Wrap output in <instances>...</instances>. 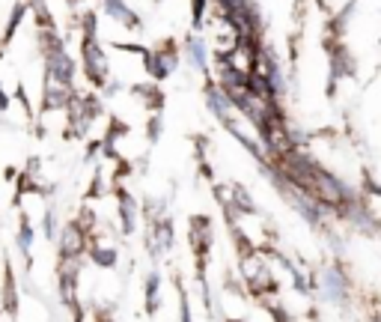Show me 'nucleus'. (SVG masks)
I'll return each instance as SVG.
<instances>
[{
  "label": "nucleus",
  "mask_w": 381,
  "mask_h": 322,
  "mask_svg": "<svg viewBox=\"0 0 381 322\" xmlns=\"http://www.w3.org/2000/svg\"><path fill=\"white\" fill-rule=\"evenodd\" d=\"M81 66H84L86 81L93 86H101L108 81V54L101 51L96 36H84L81 39Z\"/></svg>",
  "instance_id": "nucleus-1"
},
{
  "label": "nucleus",
  "mask_w": 381,
  "mask_h": 322,
  "mask_svg": "<svg viewBox=\"0 0 381 322\" xmlns=\"http://www.w3.org/2000/svg\"><path fill=\"white\" fill-rule=\"evenodd\" d=\"M57 251H60V259H84L86 254V245H90V233H86L78 221H66L57 233Z\"/></svg>",
  "instance_id": "nucleus-2"
},
{
  "label": "nucleus",
  "mask_w": 381,
  "mask_h": 322,
  "mask_svg": "<svg viewBox=\"0 0 381 322\" xmlns=\"http://www.w3.org/2000/svg\"><path fill=\"white\" fill-rule=\"evenodd\" d=\"M316 290L322 292V299H325V302L342 304V302L349 299V278L342 275V269L328 266V269H322V275H319V283H316Z\"/></svg>",
  "instance_id": "nucleus-3"
},
{
  "label": "nucleus",
  "mask_w": 381,
  "mask_h": 322,
  "mask_svg": "<svg viewBox=\"0 0 381 322\" xmlns=\"http://www.w3.org/2000/svg\"><path fill=\"white\" fill-rule=\"evenodd\" d=\"M0 311L12 319L18 316V281H15V271H12L9 257L4 263V275H0Z\"/></svg>",
  "instance_id": "nucleus-4"
},
{
  "label": "nucleus",
  "mask_w": 381,
  "mask_h": 322,
  "mask_svg": "<svg viewBox=\"0 0 381 322\" xmlns=\"http://www.w3.org/2000/svg\"><path fill=\"white\" fill-rule=\"evenodd\" d=\"M72 98H75V86L45 78V86H42V114H48V110H66Z\"/></svg>",
  "instance_id": "nucleus-5"
},
{
  "label": "nucleus",
  "mask_w": 381,
  "mask_h": 322,
  "mask_svg": "<svg viewBox=\"0 0 381 322\" xmlns=\"http://www.w3.org/2000/svg\"><path fill=\"white\" fill-rule=\"evenodd\" d=\"M90 263L96 266V269H105V271H110V269H117V263H120V251H117V245H110V242H98V239H93L90 236V245H86V254H84Z\"/></svg>",
  "instance_id": "nucleus-6"
},
{
  "label": "nucleus",
  "mask_w": 381,
  "mask_h": 322,
  "mask_svg": "<svg viewBox=\"0 0 381 322\" xmlns=\"http://www.w3.org/2000/svg\"><path fill=\"white\" fill-rule=\"evenodd\" d=\"M117 209H120V230L122 236H131L137 230V218H141V209H137V200L129 191H117Z\"/></svg>",
  "instance_id": "nucleus-7"
},
{
  "label": "nucleus",
  "mask_w": 381,
  "mask_h": 322,
  "mask_svg": "<svg viewBox=\"0 0 381 322\" xmlns=\"http://www.w3.org/2000/svg\"><path fill=\"white\" fill-rule=\"evenodd\" d=\"M33 245H36V227H33V221L21 212L18 230H15V247H18V254L24 257L27 269H33Z\"/></svg>",
  "instance_id": "nucleus-8"
},
{
  "label": "nucleus",
  "mask_w": 381,
  "mask_h": 322,
  "mask_svg": "<svg viewBox=\"0 0 381 322\" xmlns=\"http://www.w3.org/2000/svg\"><path fill=\"white\" fill-rule=\"evenodd\" d=\"M24 18H27V0H18V4H12V12L6 15L4 30H0V48H6L12 39H15V33L24 24Z\"/></svg>",
  "instance_id": "nucleus-9"
},
{
  "label": "nucleus",
  "mask_w": 381,
  "mask_h": 322,
  "mask_svg": "<svg viewBox=\"0 0 381 322\" xmlns=\"http://www.w3.org/2000/svg\"><path fill=\"white\" fill-rule=\"evenodd\" d=\"M190 245H194V251L200 257V263L206 259V251L212 245V224L209 218H194L190 221Z\"/></svg>",
  "instance_id": "nucleus-10"
},
{
  "label": "nucleus",
  "mask_w": 381,
  "mask_h": 322,
  "mask_svg": "<svg viewBox=\"0 0 381 322\" xmlns=\"http://www.w3.org/2000/svg\"><path fill=\"white\" fill-rule=\"evenodd\" d=\"M143 304H146L149 316L161 307V271H149L146 275V281H143Z\"/></svg>",
  "instance_id": "nucleus-11"
},
{
  "label": "nucleus",
  "mask_w": 381,
  "mask_h": 322,
  "mask_svg": "<svg viewBox=\"0 0 381 322\" xmlns=\"http://www.w3.org/2000/svg\"><path fill=\"white\" fill-rule=\"evenodd\" d=\"M42 233H45V239H48V242H54V239H57L60 221H57V215H54V209H45V215H42Z\"/></svg>",
  "instance_id": "nucleus-12"
},
{
  "label": "nucleus",
  "mask_w": 381,
  "mask_h": 322,
  "mask_svg": "<svg viewBox=\"0 0 381 322\" xmlns=\"http://www.w3.org/2000/svg\"><path fill=\"white\" fill-rule=\"evenodd\" d=\"M12 105H15V102H12V96L6 93V86L0 84V114H9Z\"/></svg>",
  "instance_id": "nucleus-13"
},
{
  "label": "nucleus",
  "mask_w": 381,
  "mask_h": 322,
  "mask_svg": "<svg viewBox=\"0 0 381 322\" xmlns=\"http://www.w3.org/2000/svg\"><path fill=\"white\" fill-rule=\"evenodd\" d=\"M230 322H241V319H230Z\"/></svg>",
  "instance_id": "nucleus-14"
}]
</instances>
